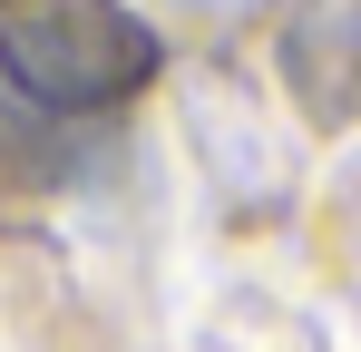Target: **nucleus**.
Listing matches in <instances>:
<instances>
[{
	"label": "nucleus",
	"mask_w": 361,
	"mask_h": 352,
	"mask_svg": "<svg viewBox=\"0 0 361 352\" xmlns=\"http://www.w3.org/2000/svg\"><path fill=\"white\" fill-rule=\"evenodd\" d=\"M0 69L39 108H118L157 78V30L118 0H20L0 10Z\"/></svg>",
	"instance_id": "nucleus-1"
},
{
	"label": "nucleus",
	"mask_w": 361,
	"mask_h": 352,
	"mask_svg": "<svg viewBox=\"0 0 361 352\" xmlns=\"http://www.w3.org/2000/svg\"><path fill=\"white\" fill-rule=\"evenodd\" d=\"M0 10H20V0H0Z\"/></svg>",
	"instance_id": "nucleus-2"
}]
</instances>
